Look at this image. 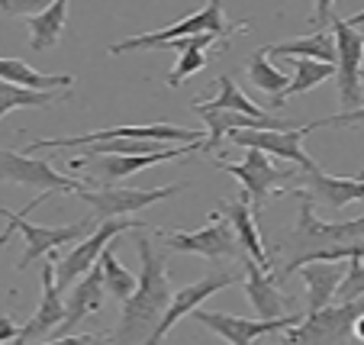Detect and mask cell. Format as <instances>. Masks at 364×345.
Segmentation results:
<instances>
[{
	"mask_svg": "<svg viewBox=\"0 0 364 345\" xmlns=\"http://www.w3.org/2000/svg\"><path fill=\"white\" fill-rule=\"evenodd\" d=\"M136 245H139V255H142V271H139L136 294L123 304L117 332H113V342H119V345H129V342L142 345L151 332L159 329L161 317L168 313V304H171V297H174L165 258L155 252L151 239L145 233H139Z\"/></svg>",
	"mask_w": 364,
	"mask_h": 345,
	"instance_id": "6da1fadb",
	"label": "cell"
},
{
	"mask_svg": "<svg viewBox=\"0 0 364 345\" xmlns=\"http://www.w3.org/2000/svg\"><path fill=\"white\" fill-rule=\"evenodd\" d=\"M300 201L296 210V226L290 235V252L294 258H306V255H323V252H336V249H351V245H364V216L358 220H345V223H323L313 213V197L303 187L290 191ZM290 258V262H294Z\"/></svg>",
	"mask_w": 364,
	"mask_h": 345,
	"instance_id": "7a4b0ae2",
	"label": "cell"
},
{
	"mask_svg": "<svg viewBox=\"0 0 364 345\" xmlns=\"http://www.w3.org/2000/svg\"><path fill=\"white\" fill-rule=\"evenodd\" d=\"M113 139H136V142H203L200 129H187V126L171 123H155V126H113V129H97L87 136H68V139H36L26 145V155L39 152V149H90L100 142H113Z\"/></svg>",
	"mask_w": 364,
	"mask_h": 345,
	"instance_id": "3957f363",
	"label": "cell"
},
{
	"mask_svg": "<svg viewBox=\"0 0 364 345\" xmlns=\"http://www.w3.org/2000/svg\"><path fill=\"white\" fill-rule=\"evenodd\" d=\"M181 191V184H168V187H84L77 197L94 210L97 220L110 223V220H129L132 213L145 207L168 201Z\"/></svg>",
	"mask_w": 364,
	"mask_h": 345,
	"instance_id": "277c9868",
	"label": "cell"
},
{
	"mask_svg": "<svg viewBox=\"0 0 364 345\" xmlns=\"http://www.w3.org/2000/svg\"><path fill=\"white\" fill-rule=\"evenodd\" d=\"M139 229H145L139 220H110V223H103L97 233H90L84 242H77L68 255H55V252H52V262H55V277H58V290L75 287V284L81 281L84 275H90V271L97 268V262H100L103 249H107V245H110V242L117 239L119 233H139Z\"/></svg>",
	"mask_w": 364,
	"mask_h": 345,
	"instance_id": "5b68a950",
	"label": "cell"
},
{
	"mask_svg": "<svg viewBox=\"0 0 364 345\" xmlns=\"http://www.w3.org/2000/svg\"><path fill=\"white\" fill-rule=\"evenodd\" d=\"M161 239L178 252H191V255L200 258H245V249H242L235 229L229 226V220L213 210L210 223L200 229H191V233H181V229H155Z\"/></svg>",
	"mask_w": 364,
	"mask_h": 345,
	"instance_id": "8992f818",
	"label": "cell"
},
{
	"mask_svg": "<svg viewBox=\"0 0 364 345\" xmlns=\"http://www.w3.org/2000/svg\"><path fill=\"white\" fill-rule=\"evenodd\" d=\"M0 181L23 184V187H39L42 193H81L84 187L100 184L97 178H87V181L65 178L48 161L33 159L26 152H10V149H0Z\"/></svg>",
	"mask_w": 364,
	"mask_h": 345,
	"instance_id": "52a82bcc",
	"label": "cell"
},
{
	"mask_svg": "<svg viewBox=\"0 0 364 345\" xmlns=\"http://www.w3.org/2000/svg\"><path fill=\"white\" fill-rule=\"evenodd\" d=\"M364 317V297L351 300V304H336L326 307L319 313H306L300 326L287 329L281 336L284 345H338L355 323Z\"/></svg>",
	"mask_w": 364,
	"mask_h": 345,
	"instance_id": "ba28073f",
	"label": "cell"
},
{
	"mask_svg": "<svg viewBox=\"0 0 364 345\" xmlns=\"http://www.w3.org/2000/svg\"><path fill=\"white\" fill-rule=\"evenodd\" d=\"M200 33H216L220 39L232 33L226 14H223V4H216L213 0L210 7L191 14L187 20L171 23V26L159 29V33H142V36H132V39H123V42H117V46H110L107 52H110V55H123V52H145V48H159V46H168V42H178V39L200 36Z\"/></svg>",
	"mask_w": 364,
	"mask_h": 345,
	"instance_id": "9c48e42d",
	"label": "cell"
},
{
	"mask_svg": "<svg viewBox=\"0 0 364 345\" xmlns=\"http://www.w3.org/2000/svg\"><path fill=\"white\" fill-rule=\"evenodd\" d=\"M332 39H336V52H338V65H336V78H338V97H342L345 110H358L364 104L361 94V81H364V33L342 20L332 16Z\"/></svg>",
	"mask_w": 364,
	"mask_h": 345,
	"instance_id": "30bf717a",
	"label": "cell"
},
{
	"mask_svg": "<svg viewBox=\"0 0 364 345\" xmlns=\"http://www.w3.org/2000/svg\"><path fill=\"white\" fill-rule=\"evenodd\" d=\"M216 168L229 171L235 181H239L242 197H248L255 213L264 207V201H268L274 191L284 193V181H296L294 168H284L281 171V168L271 165V159L264 152H258V149H245V159H242L239 165H232V161H216Z\"/></svg>",
	"mask_w": 364,
	"mask_h": 345,
	"instance_id": "8fae6325",
	"label": "cell"
},
{
	"mask_svg": "<svg viewBox=\"0 0 364 345\" xmlns=\"http://www.w3.org/2000/svg\"><path fill=\"white\" fill-rule=\"evenodd\" d=\"M0 216H4L16 233H23V239H26L23 262L16 265L20 271H26L36 258H42L46 252H55L65 242H84V233L94 226V220H81V223H71V226H36V223H29L23 213H10L7 207H0Z\"/></svg>",
	"mask_w": 364,
	"mask_h": 345,
	"instance_id": "7c38bea8",
	"label": "cell"
},
{
	"mask_svg": "<svg viewBox=\"0 0 364 345\" xmlns=\"http://www.w3.org/2000/svg\"><path fill=\"white\" fill-rule=\"evenodd\" d=\"M197 323H203L206 329H213L220 339H226L229 345H252L255 339L271 336V332H287L294 326L303 323L300 313L284 319H245V317H232V313H213V310H193L191 313Z\"/></svg>",
	"mask_w": 364,
	"mask_h": 345,
	"instance_id": "4fadbf2b",
	"label": "cell"
},
{
	"mask_svg": "<svg viewBox=\"0 0 364 345\" xmlns=\"http://www.w3.org/2000/svg\"><path fill=\"white\" fill-rule=\"evenodd\" d=\"M332 4H316V29L306 36H296L287 42H274V46H264L268 55L277 58H309V62H323V65H338V52H336V39H332Z\"/></svg>",
	"mask_w": 364,
	"mask_h": 345,
	"instance_id": "5bb4252c",
	"label": "cell"
},
{
	"mask_svg": "<svg viewBox=\"0 0 364 345\" xmlns=\"http://www.w3.org/2000/svg\"><path fill=\"white\" fill-rule=\"evenodd\" d=\"M306 132H309L306 126H296V129H252V132H235V136H229V142L242 145V149H258V152H264L268 159L271 155L284 159L300 168L303 174H309V171H316L319 165L300 149Z\"/></svg>",
	"mask_w": 364,
	"mask_h": 345,
	"instance_id": "9a60e30c",
	"label": "cell"
},
{
	"mask_svg": "<svg viewBox=\"0 0 364 345\" xmlns=\"http://www.w3.org/2000/svg\"><path fill=\"white\" fill-rule=\"evenodd\" d=\"M229 284H235V271H216V275H206L203 281L184 284V287H181L178 294L171 297V304H168V313L161 317L159 329L151 332V336L145 339L142 345H165V336L171 332V326H178V319H184L187 313L200 310V304H203L206 297H213V294L226 290Z\"/></svg>",
	"mask_w": 364,
	"mask_h": 345,
	"instance_id": "2e32d148",
	"label": "cell"
},
{
	"mask_svg": "<svg viewBox=\"0 0 364 345\" xmlns=\"http://www.w3.org/2000/svg\"><path fill=\"white\" fill-rule=\"evenodd\" d=\"M65 323V300L62 290H58V277H55V262L42 265V297L36 313L29 317V323L20 329L14 345H33L46 336H55Z\"/></svg>",
	"mask_w": 364,
	"mask_h": 345,
	"instance_id": "e0dca14e",
	"label": "cell"
},
{
	"mask_svg": "<svg viewBox=\"0 0 364 345\" xmlns=\"http://www.w3.org/2000/svg\"><path fill=\"white\" fill-rule=\"evenodd\" d=\"M245 265V297L248 304L255 307L258 319H284V317H294V300L287 294L277 290V281L271 271H264L258 262L252 258H242Z\"/></svg>",
	"mask_w": 364,
	"mask_h": 345,
	"instance_id": "ac0fdd59",
	"label": "cell"
},
{
	"mask_svg": "<svg viewBox=\"0 0 364 345\" xmlns=\"http://www.w3.org/2000/svg\"><path fill=\"white\" fill-rule=\"evenodd\" d=\"M193 113H197V117L206 123V129H210V136H206L203 145H200V152H213L223 139L235 136V132H252V129H296V126L284 123V120H271V123H264V120H252V117H245V113H235V110H216V107H203V104H197V100H193Z\"/></svg>",
	"mask_w": 364,
	"mask_h": 345,
	"instance_id": "d6986e66",
	"label": "cell"
},
{
	"mask_svg": "<svg viewBox=\"0 0 364 345\" xmlns=\"http://www.w3.org/2000/svg\"><path fill=\"white\" fill-rule=\"evenodd\" d=\"M203 142H193V145H168L165 152H155V155H103V159H94L87 165H94L97 178H103V187H110V181H126L132 174L145 171L151 165H161V161H174V159H187V155L200 152Z\"/></svg>",
	"mask_w": 364,
	"mask_h": 345,
	"instance_id": "ffe728a7",
	"label": "cell"
},
{
	"mask_svg": "<svg viewBox=\"0 0 364 345\" xmlns=\"http://www.w3.org/2000/svg\"><path fill=\"white\" fill-rule=\"evenodd\" d=\"M103 297H107V287H103V271H100V265H97L90 275H84L81 281L71 287V297L65 300V323H62V329L55 332V339L68 336L81 319L94 317L103 307Z\"/></svg>",
	"mask_w": 364,
	"mask_h": 345,
	"instance_id": "44dd1931",
	"label": "cell"
},
{
	"mask_svg": "<svg viewBox=\"0 0 364 345\" xmlns=\"http://www.w3.org/2000/svg\"><path fill=\"white\" fill-rule=\"evenodd\" d=\"M303 181H306L303 191L313 197V203H323V207L345 210L348 203L364 201V178H332L323 168H316V171H309Z\"/></svg>",
	"mask_w": 364,
	"mask_h": 345,
	"instance_id": "7402d4cb",
	"label": "cell"
},
{
	"mask_svg": "<svg viewBox=\"0 0 364 345\" xmlns=\"http://www.w3.org/2000/svg\"><path fill=\"white\" fill-rule=\"evenodd\" d=\"M220 210L223 216L229 220V226L235 229V235H239L242 249H245V255L252 258V262H258L264 271H271V258L268 252H264V242L262 235H258V223H255V207L248 203V197H239V201H220Z\"/></svg>",
	"mask_w": 364,
	"mask_h": 345,
	"instance_id": "603a6c76",
	"label": "cell"
},
{
	"mask_svg": "<svg viewBox=\"0 0 364 345\" xmlns=\"http://www.w3.org/2000/svg\"><path fill=\"white\" fill-rule=\"evenodd\" d=\"M345 271H348V262H313L306 268H300L303 284H306V300H309L306 313H319L336 300L338 287L345 281Z\"/></svg>",
	"mask_w": 364,
	"mask_h": 345,
	"instance_id": "cb8c5ba5",
	"label": "cell"
},
{
	"mask_svg": "<svg viewBox=\"0 0 364 345\" xmlns=\"http://www.w3.org/2000/svg\"><path fill=\"white\" fill-rule=\"evenodd\" d=\"M220 39L216 33H200V36H187V39H178V42H168L165 48L178 52V65L168 71V87H181L191 75L206 68V48L213 46Z\"/></svg>",
	"mask_w": 364,
	"mask_h": 345,
	"instance_id": "d4e9b609",
	"label": "cell"
},
{
	"mask_svg": "<svg viewBox=\"0 0 364 345\" xmlns=\"http://www.w3.org/2000/svg\"><path fill=\"white\" fill-rule=\"evenodd\" d=\"M26 26H29V48H33V52H48V48H55L58 39H62V33H65V26H68V4H65V0H55V4L36 10V14L26 16Z\"/></svg>",
	"mask_w": 364,
	"mask_h": 345,
	"instance_id": "484cf974",
	"label": "cell"
},
{
	"mask_svg": "<svg viewBox=\"0 0 364 345\" xmlns=\"http://www.w3.org/2000/svg\"><path fill=\"white\" fill-rule=\"evenodd\" d=\"M0 81L16 84V87H26V90H42V94H58V90H71L75 78L42 75V71L29 68L23 58H0Z\"/></svg>",
	"mask_w": 364,
	"mask_h": 345,
	"instance_id": "4316f807",
	"label": "cell"
},
{
	"mask_svg": "<svg viewBox=\"0 0 364 345\" xmlns=\"http://www.w3.org/2000/svg\"><path fill=\"white\" fill-rule=\"evenodd\" d=\"M71 90H58V94H42V90H26V87H16V84L0 81V120L7 117L14 110H42V107H52V104H62L68 100Z\"/></svg>",
	"mask_w": 364,
	"mask_h": 345,
	"instance_id": "83f0119b",
	"label": "cell"
},
{
	"mask_svg": "<svg viewBox=\"0 0 364 345\" xmlns=\"http://www.w3.org/2000/svg\"><path fill=\"white\" fill-rule=\"evenodd\" d=\"M100 271H103V287H107V294L110 297H117L119 304H126V300L136 294L139 287V275H132L129 268H123V265L117 262V252H113V245H107L100 255Z\"/></svg>",
	"mask_w": 364,
	"mask_h": 345,
	"instance_id": "f1b7e54d",
	"label": "cell"
},
{
	"mask_svg": "<svg viewBox=\"0 0 364 345\" xmlns=\"http://www.w3.org/2000/svg\"><path fill=\"white\" fill-rule=\"evenodd\" d=\"M216 81H220V94H216L213 100H206V104H203V100H197V104L216 107V110H235V113H245V117H252V120H264V123L277 120V117H271L268 110H262L258 104H252V100H248L239 87H235V81L229 75H220Z\"/></svg>",
	"mask_w": 364,
	"mask_h": 345,
	"instance_id": "f546056e",
	"label": "cell"
},
{
	"mask_svg": "<svg viewBox=\"0 0 364 345\" xmlns=\"http://www.w3.org/2000/svg\"><path fill=\"white\" fill-rule=\"evenodd\" d=\"M332 65H323V62H309V58H294V78H290V87L284 90V97H277V100H271V107H281L284 100H290V97L296 94H306V90L319 87V84H326L332 78Z\"/></svg>",
	"mask_w": 364,
	"mask_h": 345,
	"instance_id": "4dcf8cb0",
	"label": "cell"
},
{
	"mask_svg": "<svg viewBox=\"0 0 364 345\" xmlns=\"http://www.w3.org/2000/svg\"><path fill=\"white\" fill-rule=\"evenodd\" d=\"M248 78H252V84L258 90H268L271 100H277V97H284V90L290 87V78L284 75L281 68H274V65L268 62V52L264 48H258L252 58H248Z\"/></svg>",
	"mask_w": 364,
	"mask_h": 345,
	"instance_id": "1f68e13d",
	"label": "cell"
},
{
	"mask_svg": "<svg viewBox=\"0 0 364 345\" xmlns=\"http://www.w3.org/2000/svg\"><path fill=\"white\" fill-rule=\"evenodd\" d=\"M364 297V258H351L348 271H345V281L336 294V304H351V300Z\"/></svg>",
	"mask_w": 364,
	"mask_h": 345,
	"instance_id": "d6a6232c",
	"label": "cell"
},
{
	"mask_svg": "<svg viewBox=\"0 0 364 345\" xmlns=\"http://www.w3.org/2000/svg\"><path fill=\"white\" fill-rule=\"evenodd\" d=\"M319 126H351V129L361 126L364 129V107H358V110H342V113H336V117H323V120H316V123H309L306 129H319Z\"/></svg>",
	"mask_w": 364,
	"mask_h": 345,
	"instance_id": "836d02e7",
	"label": "cell"
},
{
	"mask_svg": "<svg viewBox=\"0 0 364 345\" xmlns=\"http://www.w3.org/2000/svg\"><path fill=\"white\" fill-rule=\"evenodd\" d=\"M39 345H113V339L97 336V332H87V336H62V339H48V342Z\"/></svg>",
	"mask_w": 364,
	"mask_h": 345,
	"instance_id": "e575fe53",
	"label": "cell"
},
{
	"mask_svg": "<svg viewBox=\"0 0 364 345\" xmlns=\"http://www.w3.org/2000/svg\"><path fill=\"white\" fill-rule=\"evenodd\" d=\"M16 336H20V329H16L14 319H10V317H0V345L16 342Z\"/></svg>",
	"mask_w": 364,
	"mask_h": 345,
	"instance_id": "d590c367",
	"label": "cell"
},
{
	"mask_svg": "<svg viewBox=\"0 0 364 345\" xmlns=\"http://www.w3.org/2000/svg\"><path fill=\"white\" fill-rule=\"evenodd\" d=\"M14 233H16V229L10 226V223H7V229L0 233V252H4V245H7V242H10V235H14Z\"/></svg>",
	"mask_w": 364,
	"mask_h": 345,
	"instance_id": "8d00e7d4",
	"label": "cell"
},
{
	"mask_svg": "<svg viewBox=\"0 0 364 345\" xmlns=\"http://www.w3.org/2000/svg\"><path fill=\"white\" fill-rule=\"evenodd\" d=\"M345 23H348V26H364V10H358V14L355 16H348V20H345Z\"/></svg>",
	"mask_w": 364,
	"mask_h": 345,
	"instance_id": "74e56055",
	"label": "cell"
},
{
	"mask_svg": "<svg viewBox=\"0 0 364 345\" xmlns=\"http://www.w3.org/2000/svg\"><path fill=\"white\" fill-rule=\"evenodd\" d=\"M351 332H355V336H358V339H364V317H361V319H358V323H355V329H351Z\"/></svg>",
	"mask_w": 364,
	"mask_h": 345,
	"instance_id": "f35d334b",
	"label": "cell"
}]
</instances>
